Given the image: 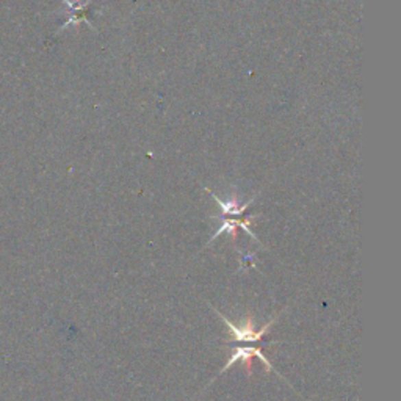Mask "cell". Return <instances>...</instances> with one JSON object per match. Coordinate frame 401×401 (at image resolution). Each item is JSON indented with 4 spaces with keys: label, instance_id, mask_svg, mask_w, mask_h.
Wrapping results in <instances>:
<instances>
[{
    "label": "cell",
    "instance_id": "1",
    "mask_svg": "<svg viewBox=\"0 0 401 401\" xmlns=\"http://www.w3.org/2000/svg\"><path fill=\"white\" fill-rule=\"evenodd\" d=\"M207 191H208V193H210V196L213 197V199H215L218 202V206L221 207V210H223V215H221L223 226L218 229L217 234L212 235V239H210V241H208V243H212L213 240L218 239L219 235L224 234V232L229 234L230 237H232V240H235V232H237V229H240V228L243 229L246 234L251 235V237L257 241V243H259V240H257L254 232H252L251 228H250L251 219L256 218L257 215L245 217V212L248 210V207L252 204V201H254V197H252V199H250V201H246L243 206H240L237 199H229V201L224 202V201L219 199V197L217 195H213L212 191L208 190V189H207Z\"/></svg>",
    "mask_w": 401,
    "mask_h": 401
},
{
    "label": "cell",
    "instance_id": "2",
    "mask_svg": "<svg viewBox=\"0 0 401 401\" xmlns=\"http://www.w3.org/2000/svg\"><path fill=\"white\" fill-rule=\"evenodd\" d=\"M218 315L223 318L224 320V323H226V325L229 326V329L230 331L234 332V337H235V340H237V342H243V340H251V342H257V340H260L262 337H263V334H265L268 329H270V326H271V323L273 321H270L268 323V325H265L263 326L260 331H254V325H252V318L251 317H248L246 318V323H245V326H241V328H239V326H235V325H232V323H230L226 317H224L223 314H219L218 312Z\"/></svg>",
    "mask_w": 401,
    "mask_h": 401
},
{
    "label": "cell",
    "instance_id": "3",
    "mask_svg": "<svg viewBox=\"0 0 401 401\" xmlns=\"http://www.w3.org/2000/svg\"><path fill=\"white\" fill-rule=\"evenodd\" d=\"M63 2L68 5L69 14L68 21L64 22L63 27H68L69 24H79V22H86L88 25L93 27L90 21V10L93 0H86V2L82 3L80 0H63ZM95 29V27H93Z\"/></svg>",
    "mask_w": 401,
    "mask_h": 401
},
{
    "label": "cell",
    "instance_id": "4",
    "mask_svg": "<svg viewBox=\"0 0 401 401\" xmlns=\"http://www.w3.org/2000/svg\"><path fill=\"white\" fill-rule=\"evenodd\" d=\"M252 356H257V358H259L263 362V364H265L267 370H273L271 364H270V362H268V359L265 358V356H263V353H262L260 350H257V348H237V350H235V353H234L232 358H230L228 364L224 365V369L221 370V373L226 372L229 369V367H232L237 361H243L245 364H246V367H248V372L251 373V369H250L248 362H250V359L252 358Z\"/></svg>",
    "mask_w": 401,
    "mask_h": 401
}]
</instances>
